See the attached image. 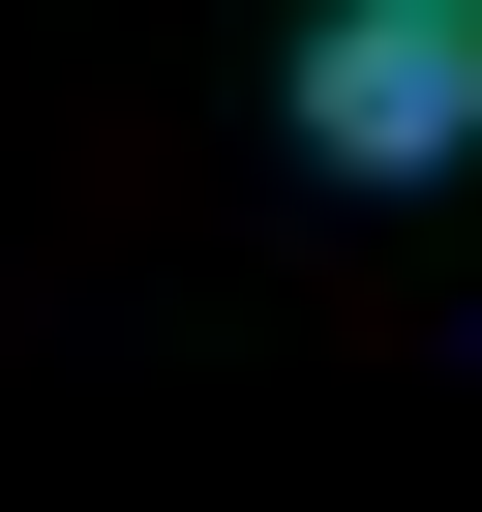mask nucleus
<instances>
[{
    "label": "nucleus",
    "mask_w": 482,
    "mask_h": 512,
    "mask_svg": "<svg viewBox=\"0 0 482 512\" xmlns=\"http://www.w3.org/2000/svg\"><path fill=\"white\" fill-rule=\"evenodd\" d=\"M302 151L332 181H452L482 151V0H332L302 31Z\"/></svg>",
    "instance_id": "1"
}]
</instances>
